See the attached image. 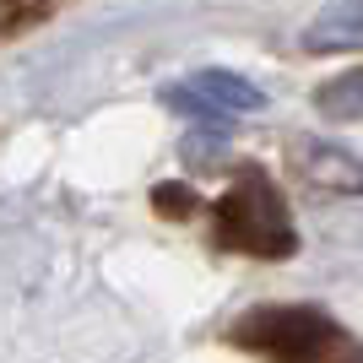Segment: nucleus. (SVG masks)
Segmentation results:
<instances>
[{
  "instance_id": "2",
  "label": "nucleus",
  "mask_w": 363,
  "mask_h": 363,
  "mask_svg": "<svg viewBox=\"0 0 363 363\" xmlns=\"http://www.w3.org/2000/svg\"><path fill=\"white\" fill-rule=\"evenodd\" d=\"M217 244L223 250H244V255H260V260H282L298 250V233H293V217H288V201L277 196V184L250 168L223 201H217Z\"/></svg>"
},
{
  "instance_id": "6",
  "label": "nucleus",
  "mask_w": 363,
  "mask_h": 363,
  "mask_svg": "<svg viewBox=\"0 0 363 363\" xmlns=\"http://www.w3.org/2000/svg\"><path fill=\"white\" fill-rule=\"evenodd\" d=\"M315 108L331 114V120H363V65L358 71L331 76V82L315 92Z\"/></svg>"
},
{
  "instance_id": "4",
  "label": "nucleus",
  "mask_w": 363,
  "mask_h": 363,
  "mask_svg": "<svg viewBox=\"0 0 363 363\" xmlns=\"http://www.w3.org/2000/svg\"><path fill=\"white\" fill-rule=\"evenodd\" d=\"M190 87L206 98L212 108H223V114H255V108H266V92L250 82V76H239V71H196L190 76Z\"/></svg>"
},
{
  "instance_id": "1",
  "label": "nucleus",
  "mask_w": 363,
  "mask_h": 363,
  "mask_svg": "<svg viewBox=\"0 0 363 363\" xmlns=\"http://www.w3.org/2000/svg\"><path fill=\"white\" fill-rule=\"evenodd\" d=\"M233 342L266 363H363V342L309 303H260L233 320Z\"/></svg>"
},
{
  "instance_id": "5",
  "label": "nucleus",
  "mask_w": 363,
  "mask_h": 363,
  "mask_svg": "<svg viewBox=\"0 0 363 363\" xmlns=\"http://www.w3.org/2000/svg\"><path fill=\"white\" fill-rule=\"evenodd\" d=\"M309 49H363V0H331L303 33Z\"/></svg>"
},
{
  "instance_id": "3",
  "label": "nucleus",
  "mask_w": 363,
  "mask_h": 363,
  "mask_svg": "<svg viewBox=\"0 0 363 363\" xmlns=\"http://www.w3.org/2000/svg\"><path fill=\"white\" fill-rule=\"evenodd\" d=\"M293 163L315 190H331V196H363V157H352L347 147L320 136H293Z\"/></svg>"
}]
</instances>
